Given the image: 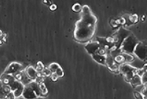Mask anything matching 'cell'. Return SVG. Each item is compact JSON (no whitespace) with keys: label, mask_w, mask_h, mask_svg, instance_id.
I'll list each match as a JSON object with an SVG mask.
<instances>
[{"label":"cell","mask_w":147,"mask_h":99,"mask_svg":"<svg viewBox=\"0 0 147 99\" xmlns=\"http://www.w3.org/2000/svg\"><path fill=\"white\" fill-rule=\"evenodd\" d=\"M35 99H45V98H42V97H37L36 98H35Z\"/></svg>","instance_id":"cell-38"},{"label":"cell","mask_w":147,"mask_h":99,"mask_svg":"<svg viewBox=\"0 0 147 99\" xmlns=\"http://www.w3.org/2000/svg\"><path fill=\"white\" fill-rule=\"evenodd\" d=\"M133 95L134 97L135 98V99H146L143 96V95H142L140 92H138V91H134Z\"/></svg>","instance_id":"cell-29"},{"label":"cell","mask_w":147,"mask_h":99,"mask_svg":"<svg viewBox=\"0 0 147 99\" xmlns=\"http://www.w3.org/2000/svg\"><path fill=\"white\" fill-rule=\"evenodd\" d=\"M25 69H24V67L22 64L19 62H12L6 67L5 73L13 75L18 72L23 71Z\"/></svg>","instance_id":"cell-5"},{"label":"cell","mask_w":147,"mask_h":99,"mask_svg":"<svg viewBox=\"0 0 147 99\" xmlns=\"http://www.w3.org/2000/svg\"><path fill=\"white\" fill-rule=\"evenodd\" d=\"M106 65L109 68V70L115 73H120L119 72V66L115 61H114V59L111 56L109 53L107 55V59H106Z\"/></svg>","instance_id":"cell-7"},{"label":"cell","mask_w":147,"mask_h":99,"mask_svg":"<svg viewBox=\"0 0 147 99\" xmlns=\"http://www.w3.org/2000/svg\"><path fill=\"white\" fill-rule=\"evenodd\" d=\"M133 53L139 59L146 61L147 59V47L146 42H138L134 50Z\"/></svg>","instance_id":"cell-4"},{"label":"cell","mask_w":147,"mask_h":99,"mask_svg":"<svg viewBox=\"0 0 147 99\" xmlns=\"http://www.w3.org/2000/svg\"><path fill=\"white\" fill-rule=\"evenodd\" d=\"M22 96L25 99H35L37 98V96L36 95L34 91L28 85L24 86V91H23Z\"/></svg>","instance_id":"cell-11"},{"label":"cell","mask_w":147,"mask_h":99,"mask_svg":"<svg viewBox=\"0 0 147 99\" xmlns=\"http://www.w3.org/2000/svg\"><path fill=\"white\" fill-rule=\"evenodd\" d=\"M10 87H11V92H13L14 96H16V98L21 97L22 96L23 91H24V85L22 82L15 81Z\"/></svg>","instance_id":"cell-6"},{"label":"cell","mask_w":147,"mask_h":99,"mask_svg":"<svg viewBox=\"0 0 147 99\" xmlns=\"http://www.w3.org/2000/svg\"><path fill=\"white\" fill-rule=\"evenodd\" d=\"M50 78H51V80H52L53 81L55 82V81H56L58 79H59V77L56 75V74H55V73H52V74H51V75H50Z\"/></svg>","instance_id":"cell-34"},{"label":"cell","mask_w":147,"mask_h":99,"mask_svg":"<svg viewBox=\"0 0 147 99\" xmlns=\"http://www.w3.org/2000/svg\"><path fill=\"white\" fill-rule=\"evenodd\" d=\"M138 68H136L135 67L131 66L129 64H122L119 66V72L120 73H121L122 75L124 76L126 74H129L130 73H135V74L137 75V71H138Z\"/></svg>","instance_id":"cell-9"},{"label":"cell","mask_w":147,"mask_h":99,"mask_svg":"<svg viewBox=\"0 0 147 99\" xmlns=\"http://www.w3.org/2000/svg\"><path fill=\"white\" fill-rule=\"evenodd\" d=\"M110 25L113 27V28H118V27H119L118 25V24L116 23L115 19H110Z\"/></svg>","instance_id":"cell-31"},{"label":"cell","mask_w":147,"mask_h":99,"mask_svg":"<svg viewBox=\"0 0 147 99\" xmlns=\"http://www.w3.org/2000/svg\"><path fill=\"white\" fill-rule=\"evenodd\" d=\"M123 56H124L125 63H126V64H129L135 60V56H132L131 54L125 53H123Z\"/></svg>","instance_id":"cell-19"},{"label":"cell","mask_w":147,"mask_h":99,"mask_svg":"<svg viewBox=\"0 0 147 99\" xmlns=\"http://www.w3.org/2000/svg\"><path fill=\"white\" fill-rule=\"evenodd\" d=\"M141 81H142V84L144 86H146V83H147V72L144 73V75H142L141 77Z\"/></svg>","instance_id":"cell-30"},{"label":"cell","mask_w":147,"mask_h":99,"mask_svg":"<svg viewBox=\"0 0 147 99\" xmlns=\"http://www.w3.org/2000/svg\"><path fill=\"white\" fill-rule=\"evenodd\" d=\"M11 92V89L10 86L2 85V87L0 88V99H5L7 94Z\"/></svg>","instance_id":"cell-15"},{"label":"cell","mask_w":147,"mask_h":99,"mask_svg":"<svg viewBox=\"0 0 147 99\" xmlns=\"http://www.w3.org/2000/svg\"><path fill=\"white\" fill-rule=\"evenodd\" d=\"M54 73H55V74H56V75L59 77V78H63V77H64V70H63V69L61 67H60L58 68L57 70H56V71H55Z\"/></svg>","instance_id":"cell-26"},{"label":"cell","mask_w":147,"mask_h":99,"mask_svg":"<svg viewBox=\"0 0 147 99\" xmlns=\"http://www.w3.org/2000/svg\"><path fill=\"white\" fill-rule=\"evenodd\" d=\"M92 58L93 59L94 61L98 62V64H103V65H106V59H107V56H99L98 54H94L92 55Z\"/></svg>","instance_id":"cell-16"},{"label":"cell","mask_w":147,"mask_h":99,"mask_svg":"<svg viewBox=\"0 0 147 99\" xmlns=\"http://www.w3.org/2000/svg\"><path fill=\"white\" fill-rule=\"evenodd\" d=\"M113 59H114V61H115V63H117L118 65L125 64V59L123 53H119L116 54L115 56H113Z\"/></svg>","instance_id":"cell-17"},{"label":"cell","mask_w":147,"mask_h":99,"mask_svg":"<svg viewBox=\"0 0 147 99\" xmlns=\"http://www.w3.org/2000/svg\"><path fill=\"white\" fill-rule=\"evenodd\" d=\"M16 99H25V98H24L22 97V96H21V97H19V98H16Z\"/></svg>","instance_id":"cell-39"},{"label":"cell","mask_w":147,"mask_h":99,"mask_svg":"<svg viewBox=\"0 0 147 99\" xmlns=\"http://www.w3.org/2000/svg\"><path fill=\"white\" fill-rule=\"evenodd\" d=\"M16 96H14V94L13 92H9L8 94L7 95V96H6V98L5 99H16Z\"/></svg>","instance_id":"cell-32"},{"label":"cell","mask_w":147,"mask_h":99,"mask_svg":"<svg viewBox=\"0 0 147 99\" xmlns=\"http://www.w3.org/2000/svg\"><path fill=\"white\" fill-rule=\"evenodd\" d=\"M59 67H60V65H59V64H57V63H55V62L51 63V64L48 66V69L50 70V72H51L52 73H55Z\"/></svg>","instance_id":"cell-21"},{"label":"cell","mask_w":147,"mask_h":99,"mask_svg":"<svg viewBox=\"0 0 147 99\" xmlns=\"http://www.w3.org/2000/svg\"><path fill=\"white\" fill-rule=\"evenodd\" d=\"M129 83L133 88H137V87H140V86H143L141 81V78L138 75H134L131 79V81H129Z\"/></svg>","instance_id":"cell-14"},{"label":"cell","mask_w":147,"mask_h":99,"mask_svg":"<svg viewBox=\"0 0 147 99\" xmlns=\"http://www.w3.org/2000/svg\"><path fill=\"white\" fill-rule=\"evenodd\" d=\"M4 44H5V42H3V40H2V38H0V46L3 45Z\"/></svg>","instance_id":"cell-37"},{"label":"cell","mask_w":147,"mask_h":99,"mask_svg":"<svg viewBox=\"0 0 147 99\" xmlns=\"http://www.w3.org/2000/svg\"><path fill=\"white\" fill-rule=\"evenodd\" d=\"M100 47V46L98 42H96V41H90V42L86 44L84 48L90 55L92 56L94 54H96V53H97V51H98V49Z\"/></svg>","instance_id":"cell-8"},{"label":"cell","mask_w":147,"mask_h":99,"mask_svg":"<svg viewBox=\"0 0 147 99\" xmlns=\"http://www.w3.org/2000/svg\"><path fill=\"white\" fill-rule=\"evenodd\" d=\"M146 19V15H143V16H141V17H140V20H141V22H144L145 21Z\"/></svg>","instance_id":"cell-36"},{"label":"cell","mask_w":147,"mask_h":99,"mask_svg":"<svg viewBox=\"0 0 147 99\" xmlns=\"http://www.w3.org/2000/svg\"><path fill=\"white\" fill-rule=\"evenodd\" d=\"M39 87L40 90H41V93H42V96H47V94H48V90H47V88L46 87V86H45L44 82L39 84Z\"/></svg>","instance_id":"cell-20"},{"label":"cell","mask_w":147,"mask_h":99,"mask_svg":"<svg viewBox=\"0 0 147 99\" xmlns=\"http://www.w3.org/2000/svg\"><path fill=\"white\" fill-rule=\"evenodd\" d=\"M97 17L92 13L82 14V18L76 24L74 38L81 43L90 42L94 36L97 24Z\"/></svg>","instance_id":"cell-1"},{"label":"cell","mask_w":147,"mask_h":99,"mask_svg":"<svg viewBox=\"0 0 147 99\" xmlns=\"http://www.w3.org/2000/svg\"><path fill=\"white\" fill-rule=\"evenodd\" d=\"M57 9V5L55 4H51L50 5V10L51 11H55Z\"/></svg>","instance_id":"cell-35"},{"label":"cell","mask_w":147,"mask_h":99,"mask_svg":"<svg viewBox=\"0 0 147 99\" xmlns=\"http://www.w3.org/2000/svg\"><path fill=\"white\" fill-rule=\"evenodd\" d=\"M139 20V17L137 14H131V15H129L127 19V23L129 22V26L130 24H136Z\"/></svg>","instance_id":"cell-18"},{"label":"cell","mask_w":147,"mask_h":99,"mask_svg":"<svg viewBox=\"0 0 147 99\" xmlns=\"http://www.w3.org/2000/svg\"><path fill=\"white\" fill-rule=\"evenodd\" d=\"M108 53H109V51H107V50H106L105 48H104V47H100V48L98 49V51H97L96 54H98V55H99V56H107V55L108 54Z\"/></svg>","instance_id":"cell-24"},{"label":"cell","mask_w":147,"mask_h":99,"mask_svg":"<svg viewBox=\"0 0 147 99\" xmlns=\"http://www.w3.org/2000/svg\"><path fill=\"white\" fill-rule=\"evenodd\" d=\"M2 85H3V84H2V82H1V81H0V88H1V87H2Z\"/></svg>","instance_id":"cell-40"},{"label":"cell","mask_w":147,"mask_h":99,"mask_svg":"<svg viewBox=\"0 0 147 99\" xmlns=\"http://www.w3.org/2000/svg\"><path fill=\"white\" fill-rule=\"evenodd\" d=\"M138 42V38L131 33L121 43V47L119 48L120 51H121V53L132 54Z\"/></svg>","instance_id":"cell-2"},{"label":"cell","mask_w":147,"mask_h":99,"mask_svg":"<svg viewBox=\"0 0 147 99\" xmlns=\"http://www.w3.org/2000/svg\"><path fill=\"white\" fill-rule=\"evenodd\" d=\"M25 74L27 76L31 81H35L37 77V71L36 70V68L33 66H28V67L24 70Z\"/></svg>","instance_id":"cell-12"},{"label":"cell","mask_w":147,"mask_h":99,"mask_svg":"<svg viewBox=\"0 0 147 99\" xmlns=\"http://www.w3.org/2000/svg\"><path fill=\"white\" fill-rule=\"evenodd\" d=\"M82 14H89L91 13L92 11L90 10V7L88 5H84L82 6Z\"/></svg>","instance_id":"cell-27"},{"label":"cell","mask_w":147,"mask_h":99,"mask_svg":"<svg viewBox=\"0 0 147 99\" xmlns=\"http://www.w3.org/2000/svg\"><path fill=\"white\" fill-rule=\"evenodd\" d=\"M146 90H147V89H146V86H144V88L142 89V90L141 92H140V93L143 95V96H144V98H145L146 99Z\"/></svg>","instance_id":"cell-33"},{"label":"cell","mask_w":147,"mask_h":99,"mask_svg":"<svg viewBox=\"0 0 147 99\" xmlns=\"http://www.w3.org/2000/svg\"><path fill=\"white\" fill-rule=\"evenodd\" d=\"M42 73L45 78H46V77H50V75L52 74V73L50 72V70H49L48 67H45V69H44V70Z\"/></svg>","instance_id":"cell-28"},{"label":"cell","mask_w":147,"mask_h":99,"mask_svg":"<svg viewBox=\"0 0 147 99\" xmlns=\"http://www.w3.org/2000/svg\"><path fill=\"white\" fill-rule=\"evenodd\" d=\"M45 65H44L42 61H38L36 67V70L37 71V73H42L44 70V69H45Z\"/></svg>","instance_id":"cell-23"},{"label":"cell","mask_w":147,"mask_h":99,"mask_svg":"<svg viewBox=\"0 0 147 99\" xmlns=\"http://www.w3.org/2000/svg\"><path fill=\"white\" fill-rule=\"evenodd\" d=\"M131 32L128 30H126L124 28H120L119 29L113 34V39H114L115 42V47L116 49H119L121 47V43L123 42L126 37L129 35Z\"/></svg>","instance_id":"cell-3"},{"label":"cell","mask_w":147,"mask_h":99,"mask_svg":"<svg viewBox=\"0 0 147 99\" xmlns=\"http://www.w3.org/2000/svg\"><path fill=\"white\" fill-rule=\"evenodd\" d=\"M0 81H1V82H2L3 85L11 86L16 80H15L13 75H9V74H6V73H4L0 76Z\"/></svg>","instance_id":"cell-10"},{"label":"cell","mask_w":147,"mask_h":99,"mask_svg":"<svg viewBox=\"0 0 147 99\" xmlns=\"http://www.w3.org/2000/svg\"><path fill=\"white\" fill-rule=\"evenodd\" d=\"M28 86L30 87L34 91V92L36 93L37 97H42V93H41V90H40L39 84L38 83H36L35 81H32L30 83L28 84Z\"/></svg>","instance_id":"cell-13"},{"label":"cell","mask_w":147,"mask_h":99,"mask_svg":"<svg viewBox=\"0 0 147 99\" xmlns=\"http://www.w3.org/2000/svg\"><path fill=\"white\" fill-rule=\"evenodd\" d=\"M72 9H73V11L76 13L81 12L82 9V5L79 3H75L73 5V7H72Z\"/></svg>","instance_id":"cell-22"},{"label":"cell","mask_w":147,"mask_h":99,"mask_svg":"<svg viewBox=\"0 0 147 99\" xmlns=\"http://www.w3.org/2000/svg\"><path fill=\"white\" fill-rule=\"evenodd\" d=\"M24 71V70H23ZM23 71H20V72H18V73H15L13 75L14 78H15V80L18 81H22V77H23Z\"/></svg>","instance_id":"cell-25"}]
</instances>
